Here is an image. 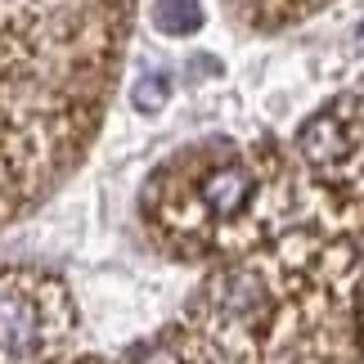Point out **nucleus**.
I'll list each match as a JSON object with an SVG mask.
<instances>
[{"label": "nucleus", "mask_w": 364, "mask_h": 364, "mask_svg": "<svg viewBox=\"0 0 364 364\" xmlns=\"http://www.w3.org/2000/svg\"><path fill=\"white\" fill-rule=\"evenodd\" d=\"M297 176L274 144L207 139L176 153L144 189L149 230L180 261H230L279 234L297 203Z\"/></svg>", "instance_id": "f257e3e1"}, {"label": "nucleus", "mask_w": 364, "mask_h": 364, "mask_svg": "<svg viewBox=\"0 0 364 364\" xmlns=\"http://www.w3.org/2000/svg\"><path fill=\"white\" fill-rule=\"evenodd\" d=\"M153 27L162 36H189L203 27V5L198 0H153Z\"/></svg>", "instance_id": "f03ea898"}, {"label": "nucleus", "mask_w": 364, "mask_h": 364, "mask_svg": "<svg viewBox=\"0 0 364 364\" xmlns=\"http://www.w3.org/2000/svg\"><path fill=\"white\" fill-rule=\"evenodd\" d=\"M166 95H171V77L166 73H144L131 86V104L139 108V113H158V108L166 104Z\"/></svg>", "instance_id": "7ed1b4c3"}, {"label": "nucleus", "mask_w": 364, "mask_h": 364, "mask_svg": "<svg viewBox=\"0 0 364 364\" xmlns=\"http://www.w3.org/2000/svg\"><path fill=\"white\" fill-rule=\"evenodd\" d=\"M355 36H360V46H364V23H360V27H355Z\"/></svg>", "instance_id": "20e7f679"}, {"label": "nucleus", "mask_w": 364, "mask_h": 364, "mask_svg": "<svg viewBox=\"0 0 364 364\" xmlns=\"http://www.w3.org/2000/svg\"><path fill=\"white\" fill-rule=\"evenodd\" d=\"M77 364H104V360H77Z\"/></svg>", "instance_id": "39448f33"}]
</instances>
